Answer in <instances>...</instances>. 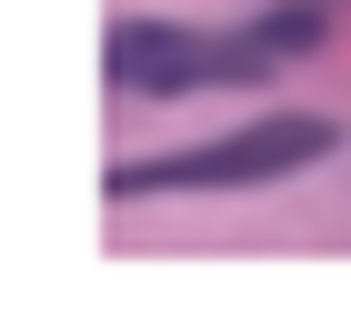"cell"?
<instances>
[{
    "instance_id": "1",
    "label": "cell",
    "mask_w": 351,
    "mask_h": 331,
    "mask_svg": "<svg viewBox=\"0 0 351 331\" xmlns=\"http://www.w3.org/2000/svg\"><path fill=\"white\" fill-rule=\"evenodd\" d=\"M331 151V121L311 110H281V121H241L221 140H191V151H161V161L110 171V201H151V191H261V181H291Z\"/></svg>"
},
{
    "instance_id": "2",
    "label": "cell",
    "mask_w": 351,
    "mask_h": 331,
    "mask_svg": "<svg viewBox=\"0 0 351 331\" xmlns=\"http://www.w3.org/2000/svg\"><path fill=\"white\" fill-rule=\"evenodd\" d=\"M261 40L251 51H211L201 30H171V21H121L110 30V81L121 90H151V101H171V90H201V81H241V71H261Z\"/></svg>"
}]
</instances>
